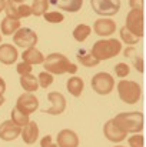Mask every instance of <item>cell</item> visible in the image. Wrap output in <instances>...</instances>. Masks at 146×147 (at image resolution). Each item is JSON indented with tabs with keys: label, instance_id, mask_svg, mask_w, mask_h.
Masks as SVG:
<instances>
[{
	"label": "cell",
	"instance_id": "cell-1",
	"mask_svg": "<svg viewBox=\"0 0 146 147\" xmlns=\"http://www.w3.org/2000/svg\"><path fill=\"white\" fill-rule=\"evenodd\" d=\"M45 67V71L50 74H75L77 71V66L72 63L65 54L62 53H52L48 57H45V61L42 63Z\"/></svg>",
	"mask_w": 146,
	"mask_h": 147
},
{
	"label": "cell",
	"instance_id": "cell-2",
	"mask_svg": "<svg viewBox=\"0 0 146 147\" xmlns=\"http://www.w3.org/2000/svg\"><path fill=\"white\" fill-rule=\"evenodd\" d=\"M115 124L122 130L125 131L126 134L128 133H141L143 130V126H145V117L141 111H126V113H119L115 119H113Z\"/></svg>",
	"mask_w": 146,
	"mask_h": 147
},
{
	"label": "cell",
	"instance_id": "cell-3",
	"mask_svg": "<svg viewBox=\"0 0 146 147\" xmlns=\"http://www.w3.org/2000/svg\"><path fill=\"white\" fill-rule=\"evenodd\" d=\"M120 51H122V42L110 37L106 40L103 39V40L95 42L92 46L90 54L99 61H102V60H109V59L116 57Z\"/></svg>",
	"mask_w": 146,
	"mask_h": 147
},
{
	"label": "cell",
	"instance_id": "cell-4",
	"mask_svg": "<svg viewBox=\"0 0 146 147\" xmlns=\"http://www.w3.org/2000/svg\"><path fill=\"white\" fill-rule=\"evenodd\" d=\"M120 100L126 104H136L142 97V89L138 82L133 80H120L116 86Z\"/></svg>",
	"mask_w": 146,
	"mask_h": 147
},
{
	"label": "cell",
	"instance_id": "cell-5",
	"mask_svg": "<svg viewBox=\"0 0 146 147\" xmlns=\"http://www.w3.org/2000/svg\"><path fill=\"white\" fill-rule=\"evenodd\" d=\"M92 90L99 96H107L115 89V79L107 71H99L90 80Z\"/></svg>",
	"mask_w": 146,
	"mask_h": 147
},
{
	"label": "cell",
	"instance_id": "cell-6",
	"mask_svg": "<svg viewBox=\"0 0 146 147\" xmlns=\"http://www.w3.org/2000/svg\"><path fill=\"white\" fill-rule=\"evenodd\" d=\"M143 23H145L143 10H142V9H130V11H129L128 16H126L125 27H126L130 33H133L135 36H138L139 39H142L143 34H145Z\"/></svg>",
	"mask_w": 146,
	"mask_h": 147
},
{
	"label": "cell",
	"instance_id": "cell-7",
	"mask_svg": "<svg viewBox=\"0 0 146 147\" xmlns=\"http://www.w3.org/2000/svg\"><path fill=\"white\" fill-rule=\"evenodd\" d=\"M37 42H39V37H37L36 32L29 27H20L13 34V43L17 47H22L24 50L30 49V47H36Z\"/></svg>",
	"mask_w": 146,
	"mask_h": 147
},
{
	"label": "cell",
	"instance_id": "cell-8",
	"mask_svg": "<svg viewBox=\"0 0 146 147\" xmlns=\"http://www.w3.org/2000/svg\"><path fill=\"white\" fill-rule=\"evenodd\" d=\"M90 6L93 11L103 16V17H112L120 10V0H90Z\"/></svg>",
	"mask_w": 146,
	"mask_h": 147
},
{
	"label": "cell",
	"instance_id": "cell-9",
	"mask_svg": "<svg viewBox=\"0 0 146 147\" xmlns=\"http://www.w3.org/2000/svg\"><path fill=\"white\" fill-rule=\"evenodd\" d=\"M4 11H6L7 17L14 19V20H20V19H26V17L32 16L30 6H27L26 3H16L13 0H6Z\"/></svg>",
	"mask_w": 146,
	"mask_h": 147
},
{
	"label": "cell",
	"instance_id": "cell-10",
	"mask_svg": "<svg viewBox=\"0 0 146 147\" xmlns=\"http://www.w3.org/2000/svg\"><path fill=\"white\" fill-rule=\"evenodd\" d=\"M16 109L22 111L26 116L33 114L39 109V98L36 97L33 93H23L17 97L16 101Z\"/></svg>",
	"mask_w": 146,
	"mask_h": 147
},
{
	"label": "cell",
	"instance_id": "cell-11",
	"mask_svg": "<svg viewBox=\"0 0 146 147\" xmlns=\"http://www.w3.org/2000/svg\"><path fill=\"white\" fill-rule=\"evenodd\" d=\"M48 98L49 101L52 103V106L49 109H46V110H43V113L50 114V116H59V114H62L66 110V98H65V96L62 93L50 92L48 94Z\"/></svg>",
	"mask_w": 146,
	"mask_h": 147
},
{
	"label": "cell",
	"instance_id": "cell-12",
	"mask_svg": "<svg viewBox=\"0 0 146 147\" xmlns=\"http://www.w3.org/2000/svg\"><path fill=\"white\" fill-rule=\"evenodd\" d=\"M93 32L100 37H109L116 32V22L109 17L97 19L93 23Z\"/></svg>",
	"mask_w": 146,
	"mask_h": 147
},
{
	"label": "cell",
	"instance_id": "cell-13",
	"mask_svg": "<svg viewBox=\"0 0 146 147\" xmlns=\"http://www.w3.org/2000/svg\"><path fill=\"white\" fill-rule=\"evenodd\" d=\"M103 134H105V137H106L109 142H112V143H120V142H123V140L126 139V136H128L125 131H122V130L115 124L113 119H110V120H107V121L105 123V126H103Z\"/></svg>",
	"mask_w": 146,
	"mask_h": 147
},
{
	"label": "cell",
	"instance_id": "cell-14",
	"mask_svg": "<svg viewBox=\"0 0 146 147\" xmlns=\"http://www.w3.org/2000/svg\"><path fill=\"white\" fill-rule=\"evenodd\" d=\"M57 147H79V136L70 129H63L56 137Z\"/></svg>",
	"mask_w": 146,
	"mask_h": 147
},
{
	"label": "cell",
	"instance_id": "cell-15",
	"mask_svg": "<svg viewBox=\"0 0 146 147\" xmlns=\"http://www.w3.org/2000/svg\"><path fill=\"white\" fill-rule=\"evenodd\" d=\"M22 127L14 124L12 120H6L0 124V139L3 142H13L20 136Z\"/></svg>",
	"mask_w": 146,
	"mask_h": 147
},
{
	"label": "cell",
	"instance_id": "cell-16",
	"mask_svg": "<svg viewBox=\"0 0 146 147\" xmlns=\"http://www.w3.org/2000/svg\"><path fill=\"white\" fill-rule=\"evenodd\" d=\"M17 59H19V51L16 49V46L9 45V43L0 45V63L10 66V64L16 63Z\"/></svg>",
	"mask_w": 146,
	"mask_h": 147
},
{
	"label": "cell",
	"instance_id": "cell-17",
	"mask_svg": "<svg viewBox=\"0 0 146 147\" xmlns=\"http://www.w3.org/2000/svg\"><path fill=\"white\" fill-rule=\"evenodd\" d=\"M20 136H22V139L26 144H35L36 140L39 139V126H37V123L30 120L26 126L22 127Z\"/></svg>",
	"mask_w": 146,
	"mask_h": 147
},
{
	"label": "cell",
	"instance_id": "cell-18",
	"mask_svg": "<svg viewBox=\"0 0 146 147\" xmlns=\"http://www.w3.org/2000/svg\"><path fill=\"white\" fill-rule=\"evenodd\" d=\"M49 4L56 6L57 9L63 11L77 13L83 6V0H49Z\"/></svg>",
	"mask_w": 146,
	"mask_h": 147
},
{
	"label": "cell",
	"instance_id": "cell-19",
	"mask_svg": "<svg viewBox=\"0 0 146 147\" xmlns=\"http://www.w3.org/2000/svg\"><path fill=\"white\" fill-rule=\"evenodd\" d=\"M22 59L24 63H29V64H42L45 61V56L40 50H37L36 47H30V49H26L22 53Z\"/></svg>",
	"mask_w": 146,
	"mask_h": 147
},
{
	"label": "cell",
	"instance_id": "cell-20",
	"mask_svg": "<svg viewBox=\"0 0 146 147\" xmlns=\"http://www.w3.org/2000/svg\"><path fill=\"white\" fill-rule=\"evenodd\" d=\"M66 89L73 97H80L83 90H85V82L80 77L73 76L66 82Z\"/></svg>",
	"mask_w": 146,
	"mask_h": 147
},
{
	"label": "cell",
	"instance_id": "cell-21",
	"mask_svg": "<svg viewBox=\"0 0 146 147\" xmlns=\"http://www.w3.org/2000/svg\"><path fill=\"white\" fill-rule=\"evenodd\" d=\"M22 27L20 24V20H14V19H10V17H4L0 23V33L3 36H12L19 29Z\"/></svg>",
	"mask_w": 146,
	"mask_h": 147
},
{
	"label": "cell",
	"instance_id": "cell-22",
	"mask_svg": "<svg viewBox=\"0 0 146 147\" xmlns=\"http://www.w3.org/2000/svg\"><path fill=\"white\" fill-rule=\"evenodd\" d=\"M20 86L26 93H35L39 90V83L37 79L30 73V74H23L20 76Z\"/></svg>",
	"mask_w": 146,
	"mask_h": 147
},
{
	"label": "cell",
	"instance_id": "cell-23",
	"mask_svg": "<svg viewBox=\"0 0 146 147\" xmlns=\"http://www.w3.org/2000/svg\"><path fill=\"white\" fill-rule=\"evenodd\" d=\"M76 59L79 63H82V66L85 67H96L97 64H100V61L95 59L90 53H88L85 49L77 50V54H76Z\"/></svg>",
	"mask_w": 146,
	"mask_h": 147
},
{
	"label": "cell",
	"instance_id": "cell-24",
	"mask_svg": "<svg viewBox=\"0 0 146 147\" xmlns=\"http://www.w3.org/2000/svg\"><path fill=\"white\" fill-rule=\"evenodd\" d=\"M92 33V27L89 24H77L75 29H73V39L76 42H85Z\"/></svg>",
	"mask_w": 146,
	"mask_h": 147
},
{
	"label": "cell",
	"instance_id": "cell-25",
	"mask_svg": "<svg viewBox=\"0 0 146 147\" xmlns=\"http://www.w3.org/2000/svg\"><path fill=\"white\" fill-rule=\"evenodd\" d=\"M119 34H120V40H122L123 43H126L128 46H135V45H138V43L141 42V39H139L138 36H135L133 33H130L125 26L120 27Z\"/></svg>",
	"mask_w": 146,
	"mask_h": 147
},
{
	"label": "cell",
	"instance_id": "cell-26",
	"mask_svg": "<svg viewBox=\"0 0 146 147\" xmlns=\"http://www.w3.org/2000/svg\"><path fill=\"white\" fill-rule=\"evenodd\" d=\"M30 9H32V14H35L37 17L43 16L49 9V0H33Z\"/></svg>",
	"mask_w": 146,
	"mask_h": 147
},
{
	"label": "cell",
	"instance_id": "cell-27",
	"mask_svg": "<svg viewBox=\"0 0 146 147\" xmlns=\"http://www.w3.org/2000/svg\"><path fill=\"white\" fill-rule=\"evenodd\" d=\"M10 116H12V121L14 123V124H17L19 127H23V126H26L29 121H30V119H29V116H26V114H23L22 111H19L16 107L12 110V113H10Z\"/></svg>",
	"mask_w": 146,
	"mask_h": 147
},
{
	"label": "cell",
	"instance_id": "cell-28",
	"mask_svg": "<svg viewBox=\"0 0 146 147\" xmlns=\"http://www.w3.org/2000/svg\"><path fill=\"white\" fill-rule=\"evenodd\" d=\"M37 83H39V87L48 89L49 86H52V83H53V74H50L48 71H40L39 77H37Z\"/></svg>",
	"mask_w": 146,
	"mask_h": 147
},
{
	"label": "cell",
	"instance_id": "cell-29",
	"mask_svg": "<svg viewBox=\"0 0 146 147\" xmlns=\"http://www.w3.org/2000/svg\"><path fill=\"white\" fill-rule=\"evenodd\" d=\"M43 19H45L48 23L56 24V23H62V22L65 20V16H63L60 11H46V13L43 14Z\"/></svg>",
	"mask_w": 146,
	"mask_h": 147
},
{
	"label": "cell",
	"instance_id": "cell-30",
	"mask_svg": "<svg viewBox=\"0 0 146 147\" xmlns=\"http://www.w3.org/2000/svg\"><path fill=\"white\" fill-rule=\"evenodd\" d=\"M129 147H145V137L142 133H135L128 139Z\"/></svg>",
	"mask_w": 146,
	"mask_h": 147
},
{
	"label": "cell",
	"instance_id": "cell-31",
	"mask_svg": "<svg viewBox=\"0 0 146 147\" xmlns=\"http://www.w3.org/2000/svg\"><path fill=\"white\" fill-rule=\"evenodd\" d=\"M129 73H130L129 64H126V63H117V64L115 66V74H116L117 77L125 79V77L129 76Z\"/></svg>",
	"mask_w": 146,
	"mask_h": 147
},
{
	"label": "cell",
	"instance_id": "cell-32",
	"mask_svg": "<svg viewBox=\"0 0 146 147\" xmlns=\"http://www.w3.org/2000/svg\"><path fill=\"white\" fill-rule=\"evenodd\" d=\"M16 71L20 74V76H23V74H30L32 73V64H29V63H19L17 66H16Z\"/></svg>",
	"mask_w": 146,
	"mask_h": 147
},
{
	"label": "cell",
	"instance_id": "cell-33",
	"mask_svg": "<svg viewBox=\"0 0 146 147\" xmlns=\"http://www.w3.org/2000/svg\"><path fill=\"white\" fill-rule=\"evenodd\" d=\"M40 147H57L56 143H53V137L50 134H46L45 137H42L40 140Z\"/></svg>",
	"mask_w": 146,
	"mask_h": 147
},
{
	"label": "cell",
	"instance_id": "cell-34",
	"mask_svg": "<svg viewBox=\"0 0 146 147\" xmlns=\"http://www.w3.org/2000/svg\"><path fill=\"white\" fill-rule=\"evenodd\" d=\"M133 56V64H135V67H136V70L138 71H141V73H143V60H142V57H138V56H135V53L132 54Z\"/></svg>",
	"mask_w": 146,
	"mask_h": 147
},
{
	"label": "cell",
	"instance_id": "cell-35",
	"mask_svg": "<svg viewBox=\"0 0 146 147\" xmlns=\"http://www.w3.org/2000/svg\"><path fill=\"white\" fill-rule=\"evenodd\" d=\"M130 9H142L143 10V0H129Z\"/></svg>",
	"mask_w": 146,
	"mask_h": 147
},
{
	"label": "cell",
	"instance_id": "cell-36",
	"mask_svg": "<svg viewBox=\"0 0 146 147\" xmlns=\"http://www.w3.org/2000/svg\"><path fill=\"white\" fill-rule=\"evenodd\" d=\"M4 92H6V82L0 77V94H4Z\"/></svg>",
	"mask_w": 146,
	"mask_h": 147
},
{
	"label": "cell",
	"instance_id": "cell-37",
	"mask_svg": "<svg viewBox=\"0 0 146 147\" xmlns=\"http://www.w3.org/2000/svg\"><path fill=\"white\" fill-rule=\"evenodd\" d=\"M4 6H6V0H0V13L4 10Z\"/></svg>",
	"mask_w": 146,
	"mask_h": 147
},
{
	"label": "cell",
	"instance_id": "cell-38",
	"mask_svg": "<svg viewBox=\"0 0 146 147\" xmlns=\"http://www.w3.org/2000/svg\"><path fill=\"white\" fill-rule=\"evenodd\" d=\"M4 101H6V98H4V96H3V94H0V106H1V104H3Z\"/></svg>",
	"mask_w": 146,
	"mask_h": 147
},
{
	"label": "cell",
	"instance_id": "cell-39",
	"mask_svg": "<svg viewBox=\"0 0 146 147\" xmlns=\"http://www.w3.org/2000/svg\"><path fill=\"white\" fill-rule=\"evenodd\" d=\"M13 1H16V3H23V1H26V0H13Z\"/></svg>",
	"mask_w": 146,
	"mask_h": 147
},
{
	"label": "cell",
	"instance_id": "cell-40",
	"mask_svg": "<svg viewBox=\"0 0 146 147\" xmlns=\"http://www.w3.org/2000/svg\"><path fill=\"white\" fill-rule=\"evenodd\" d=\"M0 43H1V33H0Z\"/></svg>",
	"mask_w": 146,
	"mask_h": 147
},
{
	"label": "cell",
	"instance_id": "cell-41",
	"mask_svg": "<svg viewBox=\"0 0 146 147\" xmlns=\"http://www.w3.org/2000/svg\"><path fill=\"white\" fill-rule=\"evenodd\" d=\"M115 147H125V146H115Z\"/></svg>",
	"mask_w": 146,
	"mask_h": 147
}]
</instances>
